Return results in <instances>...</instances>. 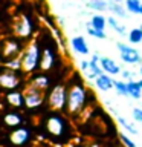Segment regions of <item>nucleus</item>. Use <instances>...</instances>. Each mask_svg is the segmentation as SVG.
Segmentation results:
<instances>
[{
	"mask_svg": "<svg viewBox=\"0 0 142 147\" xmlns=\"http://www.w3.org/2000/svg\"><path fill=\"white\" fill-rule=\"evenodd\" d=\"M107 25L112 28L115 32H118L119 35H125V34H127V28L124 26V25H121V23L118 22V18L115 17V16L107 17Z\"/></svg>",
	"mask_w": 142,
	"mask_h": 147,
	"instance_id": "24",
	"label": "nucleus"
},
{
	"mask_svg": "<svg viewBox=\"0 0 142 147\" xmlns=\"http://www.w3.org/2000/svg\"><path fill=\"white\" fill-rule=\"evenodd\" d=\"M25 75L20 71H14V69L0 64V89L3 90H15L20 87H25Z\"/></svg>",
	"mask_w": 142,
	"mask_h": 147,
	"instance_id": "5",
	"label": "nucleus"
},
{
	"mask_svg": "<svg viewBox=\"0 0 142 147\" xmlns=\"http://www.w3.org/2000/svg\"><path fill=\"white\" fill-rule=\"evenodd\" d=\"M70 46H72V49L75 51L76 54H80V55H87L90 52L89 45H87V40L84 38V37H81V35L72 37L70 38Z\"/></svg>",
	"mask_w": 142,
	"mask_h": 147,
	"instance_id": "16",
	"label": "nucleus"
},
{
	"mask_svg": "<svg viewBox=\"0 0 142 147\" xmlns=\"http://www.w3.org/2000/svg\"><path fill=\"white\" fill-rule=\"evenodd\" d=\"M99 64L102 67V72L104 74H109V75H121L122 69L121 66L118 64V61H115L113 58L110 57H101L99 58Z\"/></svg>",
	"mask_w": 142,
	"mask_h": 147,
	"instance_id": "15",
	"label": "nucleus"
},
{
	"mask_svg": "<svg viewBox=\"0 0 142 147\" xmlns=\"http://www.w3.org/2000/svg\"><path fill=\"white\" fill-rule=\"evenodd\" d=\"M89 26L95 28V29H99V31H105V28H107V18H105L102 14H95V16H92L90 22L87 23Z\"/></svg>",
	"mask_w": 142,
	"mask_h": 147,
	"instance_id": "19",
	"label": "nucleus"
},
{
	"mask_svg": "<svg viewBox=\"0 0 142 147\" xmlns=\"http://www.w3.org/2000/svg\"><path fill=\"white\" fill-rule=\"evenodd\" d=\"M137 83H139V86L142 87V78H141V80H137Z\"/></svg>",
	"mask_w": 142,
	"mask_h": 147,
	"instance_id": "34",
	"label": "nucleus"
},
{
	"mask_svg": "<svg viewBox=\"0 0 142 147\" xmlns=\"http://www.w3.org/2000/svg\"><path fill=\"white\" fill-rule=\"evenodd\" d=\"M26 100V110H37L44 106V92H41L29 84H25L23 87Z\"/></svg>",
	"mask_w": 142,
	"mask_h": 147,
	"instance_id": "9",
	"label": "nucleus"
},
{
	"mask_svg": "<svg viewBox=\"0 0 142 147\" xmlns=\"http://www.w3.org/2000/svg\"><path fill=\"white\" fill-rule=\"evenodd\" d=\"M109 11L118 18H127V16H128L127 14L128 11L122 3H109Z\"/></svg>",
	"mask_w": 142,
	"mask_h": 147,
	"instance_id": "20",
	"label": "nucleus"
},
{
	"mask_svg": "<svg viewBox=\"0 0 142 147\" xmlns=\"http://www.w3.org/2000/svg\"><path fill=\"white\" fill-rule=\"evenodd\" d=\"M5 104H6L8 109L18 110V112L26 110V100H25V92H23V89L8 90L5 94Z\"/></svg>",
	"mask_w": 142,
	"mask_h": 147,
	"instance_id": "10",
	"label": "nucleus"
},
{
	"mask_svg": "<svg viewBox=\"0 0 142 147\" xmlns=\"http://www.w3.org/2000/svg\"><path fill=\"white\" fill-rule=\"evenodd\" d=\"M90 92L81 80H73L67 84V98H66V110L64 113L70 118H78L86 110L89 104Z\"/></svg>",
	"mask_w": 142,
	"mask_h": 147,
	"instance_id": "1",
	"label": "nucleus"
},
{
	"mask_svg": "<svg viewBox=\"0 0 142 147\" xmlns=\"http://www.w3.org/2000/svg\"><path fill=\"white\" fill-rule=\"evenodd\" d=\"M113 83H115V80L109 74H101V75L95 78V86L102 92H109L110 89H113Z\"/></svg>",
	"mask_w": 142,
	"mask_h": 147,
	"instance_id": "17",
	"label": "nucleus"
},
{
	"mask_svg": "<svg viewBox=\"0 0 142 147\" xmlns=\"http://www.w3.org/2000/svg\"><path fill=\"white\" fill-rule=\"evenodd\" d=\"M87 8L96 12H104L109 11V2L107 0H87Z\"/></svg>",
	"mask_w": 142,
	"mask_h": 147,
	"instance_id": "21",
	"label": "nucleus"
},
{
	"mask_svg": "<svg viewBox=\"0 0 142 147\" xmlns=\"http://www.w3.org/2000/svg\"><path fill=\"white\" fill-rule=\"evenodd\" d=\"M113 89L116 90L118 95H121V96H128L127 81H124V80H115V83H113Z\"/></svg>",
	"mask_w": 142,
	"mask_h": 147,
	"instance_id": "27",
	"label": "nucleus"
},
{
	"mask_svg": "<svg viewBox=\"0 0 142 147\" xmlns=\"http://www.w3.org/2000/svg\"><path fill=\"white\" fill-rule=\"evenodd\" d=\"M12 28H14L15 37L21 38L23 41H29L32 34H34V20L29 16H26V14H21V16L17 17Z\"/></svg>",
	"mask_w": 142,
	"mask_h": 147,
	"instance_id": "8",
	"label": "nucleus"
},
{
	"mask_svg": "<svg viewBox=\"0 0 142 147\" xmlns=\"http://www.w3.org/2000/svg\"><path fill=\"white\" fill-rule=\"evenodd\" d=\"M109 3H122V0H107Z\"/></svg>",
	"mask_w": 142,
	"mask_h": 147,
	"instance_id": "33",
	"label": "nucleus"
},
{
	"mask_svg": "<svg viewBox=\"0 0 142 147\" xmlns=\"http://www.w3.org/2000/svg\"><path fill=\"white\" fill-rule=\"evenodd\" d=\"M121 77H122L124 81L133 80V72H130V71H122V72H121Z\"/></svg>",
	"mask_w": 142,
	"mask_h": 147,
	"instance_id": "31",
	"label": "nucleus"
},
{
	"mask_svg": "<svg viewBox=\"0 0 142 147\" xmlns=\"http://www.w3.org/2000/svg\"><path fill=\"white\" fill-rule=\"evenodd\" d=\"M116 121H118L119 126L124 127L127 132H130L131 135H137V129H136L135 126H133L131 123H128V121H127V119L124 118V117H121V115H118V117H116Z\"/></svg>",
	"mask_w": 142,
	"mask_h": 147,
	"instance_id": "26",
	"label": "nucleus"
},
{
	"mask_svg": "<svg viewBox=\"0 0 142 147\" xmlns=\"http://www.w3.org/2000/svg\"><path fill=\"white\" fill-rule=\"evenodd\" d=\"M0 126H2V123H0Z\"/></svg>",
	"mask_w": 142,
	"mask_h": 147,
	"instance_id": "39",
	"label": "nucleus"
},
{
	"mask_svg": "<svg viewBox=\"0 0 142 147\" xmlns=\"http://www.w3.org/2000/svg\"><path fill=\"white\" fill-rule=\"evenodd\" d=\"M40 57H41V48L40 41H27L25 49L20 55V71L25 77H29L32 74L40 71Z\"/></svg>",
	"mask_w": 142,
	"mask_h": 147,
	"instance_id": "3",
	"label": "nucleus"
},
{
	"mask_svg": "<svg viewBox=\"0 0 142 147\" xmlns=\"http://www.w3.org/2000/svg\"><path fill=\"white\" fill-rule=\"evenodd\" d=\"M0 64H2V54H0Z\"/></svg>",
	"mask_w": 142,
	"mask_h": 147,
	"instance_id": "37",
	"label": "nucleus"
},
{
	"mask_svg": "<svg viewBox=\"0 0 142 147\" xmlns=\"http://www.w3.org/2000/svg\"><path fill=\"white\" fill-rule=\"evenodd\" d=\"M142 0H124V6L130 14H139Z\"/></svg>",
	"mask_w": 142,
	"mask_h": 147,
	"instance_id": "25",
	"label": "nucleus"
},
{
	"mask_svg": "<svg viewBox=\"0 0 142 147\" xmlns=\"http://www.w3.org/2000/svg\"><path fill=\"white\" fill-rule=\"evenodd\" d=\"M139 28H141V29H142V25H139Z\"/></svg>",
	"mask_w": 142,
	"mask_h": 147,
	"instance_id": "38",
	"label": "nucleus"
},
{
	"mask_svg": "<svg viewBox=\"0 0 142 147\" xmlns=\"http://www.w3.org/2000/svg\"><path fill=\"white\" fill-rule=\"evenodd\" d=\"M116 49L119 52V57L125 64H137L139 61H142V55L137 49H135L133 46L118 41L116 43Z\"/></svg>",
	"mask_w": 142,
	"mask_h": 147,
	"instance_id": "12",
	"label": "nucleus"
},
{
	"mask_svg": "<svg viewBox=\"0 0 142 147\" xmlns=\"http://www.w3.org/2000/svg\"><path fill=\"white\" fill-rule=\"evenodd\" d=\"M87 34H89L90 37H95V38H98V40L107 38V34H105V31L95 29V28H92V26H89V25H87Z\"/></svg>",
	"mask_w": 142,
	"mask_h": 147,
	"instance_id": "28",
	"label": "nucleus"
},
{
	"mask_svg": "<svg viewBox=\"0 0 142 147\" xmlns=\"http://www.w3.org/2000/svg\"><path fill=\"white\" fill-rule=\"evenodd\" d=\"M131 115H133V119L137 123H142V109L141 107H135L131 110Z\"/></svg>",
	"mask_w": 142,
	"mask_h": 147,
	"instance_id": "30",
	"label": "nucleus"
},
{
	"mask_svg": "<svg viewBox=\"0 0 142 147\" xmlns=\"http://www.w3.org/2000/svg\"><path fill=\"white\" fill-rule=\"evenodd\" d=\"M25 41L18 37H8L2 41L0 45V54H2V64L3 63H8L14 58H18L25 49Z\"/></svg>",
	"mask_w": 142,
	"mask_h": 147,
	"instance_id": "7",
	"label": "nucleus"
},
{
	"mask_svg": "<svg viewBox=\"0 0 142 147\" xmlns=\"http://www.w3.org/2000/svg\"><path fill=\"white\" fill-rule=\"evenodd\" d=\"M139 74L142 75V64H141V67H139Z\"/></svg>",
	"mask_w": 142,
	"mask_h": 147,
	"instance_id": "36",
	"label": "nucleus"
},
{
	"mask_svg": "<svg viewBox=\"0 0 142 147\" xmlns=\"http://www.w3.org/2000/svg\"><path fill=\"white\" fill-rule=\"evenodd\" d=\"M80 69L82 72L89 71V60H81V61H80Z\"/></svg>",
	"mask_w": 142,
	"mask_h": 147,
	"instance_id": "32",
	"label": "nucleus"
},
{
	"mask_svg": "<svg viewBox=\"0 0 142 147\" xmlns=\"http://www.w3.org/2000/svg\"><path fill=\"white\" fill-rule=\"evenodd\" d=\"M66 98H67V86L52 84L44 94V107L49 112H64L66 110Z\"/></svg>",
	"mask_w": 142,
	"mask_h": 147,
	"instance_id": "4",
	"label": "nucleus"
},
{
	"mask_svg": "<svg viewBox=\"0 0 142 147\" xmlns=\"http://www.w3.org/2000/svg\"><path fill=\"white\" fill-rule=\"evenodd\" d=\"M26 84H29V86L35 87V89H38V90H41V92L46 94V90L52 86V81H50L49 74H44V72L38 71V72H35V74H32V75L27 77Z\"/></svg>",
	"mask_w": 142,
	"mask_h": 147,
	"instance_id": "14",
	"label": "nucleus"
},
{
	"mask_svg": "<svg viewBox=\"0 0 142 147\" xmlns=\"http://www.w3.org/2000/svg\"><path fill=\"white\" fill-rule=\"evenodd\" d=\"M0 123H2L3 127L9 129V130H14V129L23 126L26 121H25V117H23L21 112H18V110H12V109H6L2 113Z\"/></svg>",
	"mask_w": 142,
	"mask_h": 147,
	"instance_id": "13",
	"label": "nucleus"
},
{
	"mask_svg": "<svg viewBox=\"0 0 142 147\" xmlns=\"http://www.w3.org/2000/svg\"><path fill=\"white\" fill-rule=\"evenodd\" d=\"M41 48V57H40V72L49 74L57 66V55H58V46L54 38H49L44 45L40 43Z\"/></svg>",
	"mask_w": 142,
	"mask_h": 147,
	"instance_id": "6",
	"label": "nucleus"
},
{
	"mask_svg": "<svg viewBox=\"0 0 142 147\" xmlns=\"http://www.w3.org/2000/svg\"><path fill=\"white\" fill-rule=\"evenodd\" d=\"M127 90L128 96H131L133 100H141L142 98V87L136 80H128L127 81Z\"/></svg>",
	"mask_w": 142,
	"mask_h": 147,
	"instance_id": "18",
	"label": "nucleus"
},
{
	"mask_svg": "<svg viewBox=\"0 0 142 147\" xmlns=\"http://www.w3.org/2000/svg\"><path fill=\"white\" fill-rule=\"evenodd\" d=\"M127 40L130 45H141L142 43V29L139 26L130 29L127 32Z\"/></svg>",
	"mask_w": 142,
	"mask_h": 147,
	"instance_id": "22",
	"label": "nucleus"
},
{
	"mask_svg": "<svg viewBox=\"0 0 142 147\" xmlns=\"http://www.w3.org/2000/svg\"><path fill=\"white\" fill-rule=\"evenodd\" d=\"M99 58H101L99 54H93V55H92V58L89 60V71L92 74H95L96 77L101 75V74H104L102 67H101V64H99Z\"/></svg>",
	"mask_w": 142,
	"mask_h": 147,
	"instance_id": "23",
	"label": "nucleus"
},
{
	"mask_svg": "<svg viewBox=\"0 0 142 147\" xmlns=\"http://www.w3.org/2000/svg\"><path fill=\"white\" fill-rule=\"evenodd\" d=\"M43 127L49 138L55 141H67L70 138L72 129L69 119L63 115V112H49L43 118Z\"/></svg>",
	"mask_w": 142,
	"mask_h": 147,
	"instance_id": "2",
	"label": "nucleus"
},
{
	"mask_svg": "<svg viewBox=\"0 0 142 147\" xmlns=\"http://www.w3.org/2000/svg\"><path fill=\"white\" fill-rule=\"evenodd\" d=\"M118 135H119V140H121V142L124 144V147H136V142L133 140H130L125 133H118Z\"/></svg>",
	"mask_w": 142,
	"mask_h": 147,
	"instance_id": "29",
	"label": "nucleus"
},
{
	"mask_svg": "<svg viewBox=\"0 0 142 147\" xmlns=\"http://www.w3.org/2000/svg\"><path fill=\"white\" fill-rule=\"evenodd\" d=\"M139 16H142V5H141V8H139Z\"/></svg>",
	"mask_w": 142,
	"mask_h": 147,
	"instance_id": "35",
	"label": "nucleus"
},
{
	"mask_svg": "<svg viewBox=\"0 0 142 147\" xmlns=\"http://www.w3.org/2000/svg\"><path fill=\"white\" fill-rule=\"evenodd\" d=\"M31 140H32V132L27 126H25V124L20 127H17V129H14V130H11V133L8 135L9 144L14 146V147H23Z\"/></svg>",
	"mask_w": 142,
	"mask_h": 147,
	"instance_id": "11",
	"label": "nucleus"
}]
</instances>
